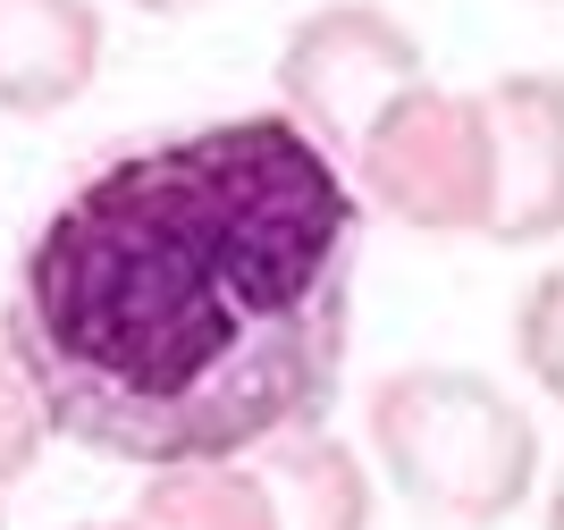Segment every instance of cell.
<instances>
[{
    "label": "cell",
    "instance_id": "cell-1",
    "mask_svg": "<svg viewBox=\"0 0 564 530\" xmlns=\"http://www.w3.org/2000/svg\"><path fill=\"white\" fill-rule=\"evenodd\" d=\"M362 203L279 110L135 143L18 253L0 354L94 455L236 463L329 421Z\"/></svg>",
    "mask_w": 564,
    "mask_h": 530
},
{
    "label": "cell",
    "instance_id": "cell-2",
    "mask_svg": "<svg viewBox=\"0 0 564 530\" xmlns=\"http://www.w3.org/2000/svg\"><path fill=\"white\" fill-rule=\"evenodd\" d=\"M379 472L438 522H506L540 480V421L455 363H413L371 388Z\"/></svg>",
    "mask_w": 564,
    "mask_h": 530
},
{
    "label": "cell",
    "instance_id": "cell-3",
    "mask_svg": "<svg viewBox=\"0 0 564 530\" xmlns=\"http://www.w3.org/2000/svg\"><path fill=\"white\" fill-rule=\"evenodd\" d=\"M422 85V43L404 34L379 0H329L312 9L279 51V118H295L329 161H354V143L371 136V118Z\"/></svg>",
    "mask_w": 564,
    "mask_h": 530
},
{
    "label": "cell",
    "instance_id": "cell-4",
    "mask_svg": "<svg viewBox=\"0 0 564 530\" xmlns=\"http://www.w3.org/2000/svg\"><path fill=\"white\" fill-rule=\"evenodd\" d=\"M354 203L388 210L404 228L464 236L480 228V118L471 93L447 85H404L388 110L371 118V136L354 143Z\"/></svg>",
    "mask_w": 564,
    "mask_h": 530
},
{
    "label": "cell",
    "instance_id": "cell-5",
    "mask_svg": "<svg viewBox=\"0 0 564 530\" xmlns=\"http://www.w3.org/2000/svg\"><path fill=\"white\" fill-rule=\"evenodd\" d=\"M480 118V236L547 245L564 228V93L556 76L522 68L471 93Z\"/></svg>",
    "mask_w": 564,
    "mask_h": 530
},
{
    "label": "cell",
    "instance_id": "cell-6",
    "mask_svg": "<svg viewBox=\"0 0 564 530\" xmlns=\"http://www.w3.org/2000/svg\"><path fill=\"white\" fill-rule=\"evenodd\" d=\"M101 76L94 0H0V110H68Z\"/></svg>",
    "mask_w": 564,
    "mask_h": 530
},
{
    "label": "cell",
    "instance_id": "cell-7",
    "mask_svg": "<svg viewBox=\"0 0 564 530\" xmlns=\"http://www.w3.org/2000/svg\"><path fill=\"white\" fill-rule=\"evenodd\" d=\"M253 480L270 497V522L279 530H371V472L346 439H329L321 421L312 430H286V439L253 446Z\"/></svg>",
    "mask_w": 564,
    "mask_h": 530
},
{
    "label": "cell",
    "instance_id": "cell-8",
    "mask_svg": "<svg viewBox=\"0 0 564 530\" xmlns=\"http://www.w3.org/2000/svg\"><path fill=\"white\" fill-rule=\"evenodd\" d=\"M135 530H279L270 497L236 463H169L135 488Z\"/></svg>",
    "mask_w": 564,
    "mask_h": 530
},
{
    "label": "cell",
    "instance_id": "cell-9",
    "mask_svg": "<svg viewBox=\"0 0 564 530\" xmlns=\"http://www.w3.org/2000/svg\"><path fill=\"white\" fill-rule=\"evenodd\" d=\"M43 439H51L43 404H34V388H25L18 370H9V354H0V488H18L25 472H34Z\"/></svg>",
    "mask_w": 564,
    "mask_h": 530
},
{
    "label": "cell",
    "instance_id": "cell-10",
    "mask_svg": "<svg viewBox=\"0 0 564 530\" xmlns=\"http://www.w3.org/2000/svg\"><path fill=\"white\" fill-rule=\"evenodd\" d=\"M522 363H531L540 388H556V379H564V363H556V278H540L531 303H522Z\"/></svg>",
    "mask_w": 564,
    "mask_h": 530
},
{
    "label": "cell",
    "instance_id": "cell-11",
    "mask_svg": "<svg viewBox=\"0 0 564 530\" xmlns=\"http://www.w3.org/2000/svg\"><path fill=\"white\" fill-rule=\"evenodd\" d=\"M135 9H152V18H169V9H194V0H135Z\"/></svg>",
    "mask_w": 564,
    "mask_h": 530
},
{
    "label": "cell",
    "instance_id": "cell-12",
    "mask_svg": "<svg viewBox=\"0 0 564 530\" xmlns=\"http://www.w3.org/2000/svg\"><path fill=\"white\" fill-rule=\"evenodd\" d=\"M85 530H135V522H85Z\"/></svg>",
    "mask_w": 564,
    "mask_h": 530
}]
</instances>
